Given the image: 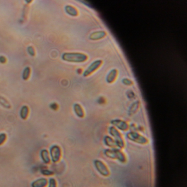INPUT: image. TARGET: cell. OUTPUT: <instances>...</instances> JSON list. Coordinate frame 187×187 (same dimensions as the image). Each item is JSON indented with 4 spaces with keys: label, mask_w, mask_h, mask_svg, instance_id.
I'll use <instances>...</instances> for the list:
<instances>
[{
    "label": "cell",
    "mask_w": 187,
    "mask_h": 187,
    "mask_svg": "<svg viewBox=\"0 0 187 187\" xmlns=\"http://www.w3.org/2000/svg\"><path fill=\"white\" fill-rule=\"evenodd\" d=\"M61 58L63 61L71 63H83L88 59L87 55L82 53L66 52L63 54Z\"/></svg>",
    "instance_id": "obj_1"
},
{
    "label": "cell",
    "mask_w": 187,
    "mask_h": 187,
    "mask_svg": "<svg viewBox=\"0 0 187 187\" xmlns=\"http://www.w3.org/2000/svg\"><path fill=\"white\" fill-rule=\"evenodd\" d=\"M105 155L111 159L117 160L120 162L125 163L126 161L125 154L120 149L117 148L107 149L104 151Z\"/></svg>",
    "instance_id": "obj_2"
},
{
    "label": "cell",
    "mask_w": 187,
    "mask_h": 187,
    "mask_svg": "<svg viewBox=\"0 0 187 187\" xmlns=\"http://www.w3.org/2000/svg\"><path fill=\"white\" fill-rule=\"evenodd\" d=\"M109 132L110 135L113 137L115 143L116 144L117 147L122 149L125 146V143L124 139L122 137V135L120 132L114 126L110 127L109 128Z\"/></svg>",
    "instance_id": "obj_3"
},
{
    "label": "cell",
    "mask_w": 187,
    "mask_h": 187,
    "mask_svg": "<svg viewBox=\"0 0 187 187\" xmlns=\"http://www.w3.org/2000/svg\"><path fill=\"white\" fill-rule=\"evenodd\" d=\"M127 139L131 141L141 145H145L149 143L148 139L143 135L135 132H130L127 133Z\"/></svg>",
    "instance_id": "obj_4"
},
{
    "label": "cell",
    "mask_w": 187,
    "mask_h": 187,
    "mask_svg": "<svg viewBox=\"0 0 187 187\" xmlns=\"http://www.w3.org/2000/svg\"><path fill=\"white\" fill-rule=\"evenodd\" d=\"M49 155L53 162H58L61 158V149L57 145H53L49 149Z\"/></svg>",
    "instance_id": "obj_5"
},
{
    "label": "cell",
    "mask_w": 187,
    "mask_h": 187,
    "mask_svg": "<svg viewBox=\"0 0 187 187\" xmlns=\"http://www.w3.org/2000/svg\"><path fill=\"white\" fill-rule=\"evenodd\" d=\"M95 166L96 167V170L101 175L107 177L110 174L109 169L108 167L105 164L104 162L99 160H96L94 161Z\"/></svg>",
    "instance_id": "obj_6"
},
{
    "label": "cell",
    "mask_w": 187,
    "mask_h": 187,
    "mask_svg": "<svg viewBox=\"0 0 187 187\" xmlns=\"http://www.w3.org/2000/svg\"><path fill=\"white\" fill-rule=\"evenodd\" d=\"M102 63H103V61L101 60H97V61L93 62L83 73V76L87 77V76H90L91 74H92L96 70L98 69L102 64Z\"/></svg>",
    "instance_id": "obj_7"
},
{
    "label": "cell",
    "mask_w": 187,
    "mask_h": 187,
    "mask_svg": "<svg viewBox=\"0 0 187 187\" xmlns=\"http://www.w3.org/2000/svg\"><path fill=\"white\" fill-rule=\"evenodd\" d=\"M111 123L113 125V126L122 131H126L129 128V125L127 122L120 119L113 120L111 121Z\"/></svg>",
    "instance_id": "obj_8"
},
{
    "label": "cell",
    "mask_w": 187,
    "mask_h": 187,
    "mask_svg": "<svg viewBox=\"0 0 187 187\" xmlns=\"http://www.w3.org/2000/svg\"><path fill=\"white\" fill-rule=\"evenodd\" d=\"M48 184V180L45 178H40L32 182L31 187H46Z\"/></svg>",
    "instance_id": "obj_9"
},
{
    "label": "cell",
    "mask_w": 187,
    "mask_h": 187,
    "mask_svg": "<svg viewBox=\"0 0 187 187\" xmlns=\"http://www.w3.org/2000/svg\"><path fill=\"white\" fill-rule=\"evenodd\" d=\"M107 32L104 31H98L92 33L90 36V39L92 40H98L104 38L107 36Z\"/></svg>",
    "instance_id": "obj_10"
},
{
    "label": "cell",
    "mask_w": 187,
    "mask_h": 187,
    "mask_svg": "<svg viewBox=\"0 0 187 187\" xmlns=\"http://www.w3.org/2000/svg\"><path fill=\"white\" fill-rule=\"evenodd\" d=\"M104 143L105 145L110 148H116V147H117L116 144L115 143L114 139L109 135L105 136L104 138Z\"/></svg>",
    "instance_id": "obj_11"
},
{
    "label": "cell",
    "mask_w": 187,
    "mask_h": 187,
    "mask_svg": "<svg viewBox=\"0 0 187 187\" xmlns=\"http://www.w3.org/2000/svg\"><path fill=\"white\" fill-rule=\"evenodd\" d=\"M40 157L45 164L50 163L51 159L49 157V153L47 149H43L40 152Z\"/></svg>",
    "instance_id": "obj_12"
},
{
    "label": "cell",
    "mask_w": 187,
    "mask_h": 187,
    "mask_svg": "<svg viewBox=\"0 0 187 187\" xmlns=\"http://www.w3.org/2000/svg\"><path fill=\"white\" fill-rule=\"evenodd\" d=\"M74 110L75 113L78 118H83L85 116V112L81 105L79 104H75L74 105Z\"/></svg>",
    "instance_id": "obj_13"
},
{
    "label": "cell",
    "mask_w": 187,
    "mask_h": 187,
    "mask_svg": "<svg viewBox=\"0 0 187 187\" xmlns=\"http://www.w3.org/2000/svg\"><path fill=\"white\" fill-rule=\"evenodd\" d=\"M118 76V70L116 69H113L110 71L107 78V81L109 83H114V81L116 80Z\"/></svg>",
    "instance_id": "obj_14"
},
{
    "label": "cell",
    "mask_w": 187,
    "mask_h": 187,
    "mask_svg": "<svg viewBox=\"0 0 187 187\" xmlns=\"http://www.w3.org/2000/svg\"><path fill=\"white\" fill-rule=\"evenodd\" d=\"M66 12L73 17H76L78 15V11L76 8L70 5H67L65 7Z\"/></svg>",
    "instance_id": "obj_15"
},
{
    "label": "cell",
    "mask_w": 187,
    "mask_h": 187,
    "mask_svg": "<svg viewBox=\"0 0 187 187\" xmlns=\"http://www.w3.org/2000/svg\"><path fill=\"white\" fill-rule=\"evenodd\" d=\"M139 106H140V102L139 101H136L135 103H133L131 105L130 107V109L128 110V114L130 116L133 115V114H135L139 108Z\"/></svg>",
    "instance_id": "obj_16"
},
{
    "label": "cell",
    "mask_w": 187,
    "mask_h": 187,
    "mask_svg": "<svg viewBox=\"0 0 187 187\" xmlns=\"http://www.w3.org/2000/svg\"><path fill=\"white\" fill-rule=\"evenodd\" d=\"M29 112V108L26 105H24L22 107L20 111V116L23 120H26Z\"/></svg>",
    "instance_id": "obj_17"
},
{
    "label": "cell",
    "mask_w": 187,
    "mask_h": 187,
    "mask_svg": "<svg viewBox=\"0 0 187 187\" xmlns=\"http://www.w3.org/2000/svg\"><path fill=\"white\" fill-rule=\"evenodd\" d=\"M0 104L7 109H10L11 108V105L8 101L2 96H0Z\"/></svg>",
    "instance_id": "obj_18"
},
{
    "label": "cell",
    "mask_w": 187,
    "mask_h": 187,
    "mask_svg": "<svg viewBox=\"0 0 187 187\" xmlns=\"http://www.w3.org/2000/svg\"><path fill=\"white\" fill-rule=\"evenodd\" d=\"M30 68L29 67V66H27L24 69V71H23V76H23V80H27L29 78L30 75Z\"/></svg>",
    "instance_id": "obj_19"
},
{
    "label": "cell",
    "mask_w": 187,
    "mask_h": 187,
    "mask_svg": "<svg viewBox=\"0 0 187 187\" xmlns=\"http://www.w3.org/2000/svg\"><path fill=\"white\" fill-rule=\"evenodd\" d=\"M48 187H57V182L53 178H50L48 181Z\"/></svg>",
    "instance_id": "obj_20"
},
{
    "label": "cell",
    "mask_w": 187,
    "mask_h": 187,
    "mask_svg": "<svg viewBox=\"0 0 187 187\" xmlns=\"http://www.w3.org/2000/svg\"><path fill=\"white\" fill-rule=\"evenodd\" d=\"M41 173L43 174V175H44V176H52V175L53 174V172L52 171L48 170V169H43V170H41Z\"/></svg>",
    "instance_id": "obj_21"
},
{
    "label": "cell",
    "mask_w": 187,
    "mask_h": 187,
    "mask_svg": "<svg viewBox=\"0 0 187 187\" xmlns=\"http://www.w3.org/2000/svg\"><path fill=\"white\" fill-rule=\"evenodd\" d=\"M122 83L124 85H126V86H132L133 84V83L132 81H131V80L127 78H123L122 80Z\"/></svg>",
    "instance_id": "obj_22"
},
{
    "label": "cell",
    "mask_w": 187,
    "mask_h": 187,
    "mask_svg": "<svg viewBox=\"0 0 187 187\" xmlns=\"http://www.w3.org/2000/svg\"><path fill=\"white\" fill-rule=\"evenodd\" d=\"M7 138V135L4 133H0V145L4 143Z\"/></svg>",
    "instance_id": "obj_23"
},
{
    "label": "cell",
    "mask_w": 187,
    "mask_h": 187,
    "mask_svg": "<svg viewBox=\"0 0 187 187\" xmlns=\"http://www.w3.org/2000/svg\"><path fill=\"white\" fill-rule=\"evenodd\" d=\"M27 50H28V52L29 53V54L31 56H35V51L34 48H33L32 46H29L27 48Z\"/></svg>",
    "instance_id": "obj_24"
},
{
    "label": "cell",
    "mask_w": 187,
    "mask_h": 187,
    "mask_svg": "<svg viewBox=\"0 0 187 187\" xmlns=\"http://www.w3.org/2000/svg\"><path fill=\"white\" fill-rule=\"evenodd\" d=\"M135 93L132 91H129L127 92V96L129 98H133L135 97Z\"/></svg>",
    "instance_id": "obj_25"
},
{
    "label": "cell",
    "mask_w": 187,
    "mask_h": 187,
    "mask_svg": "<svg viewBox=\"0 0 187 187\" xmlns=\"http://www.w3.org/2000/svg\"><path fill=\"white\" fill-rule=\"evenodd\" d=\"M50 107L51 109H53V110H57L58 108V105L55 103H52L50 105Z\"/></svg>",
    "instance_id": "obj_26"
},
{
    "label": "cell",
    "mask_w": 187,
    "mask_h": 187,
    "mask_svg": "<svg viewBox=\"0 0 187 187\" xmlns=\"http://www.w3.org/2000/svg\"><path fill=\"white\" fill-rule=\"evenodd\" d=\"M6 61V59L5 57L4 56H1L0 57V62L1 63H4Z\"/></svg>",
    "instance_id": "obj_27"
}]
</instances>
